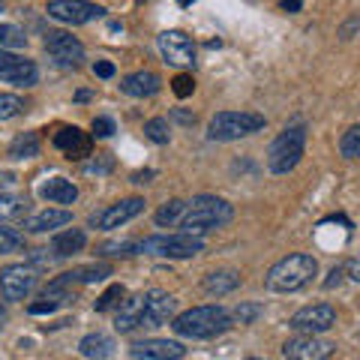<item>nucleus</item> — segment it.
I'll return each mask as SVG.
<instances>
[{
  "mask_svg": "<svg viewBox=\"0 0 360 360\" xmlns=\"http://www.w3.org/2000/svg\"><path fill=\"white\" fill-rule=\"evenodd\" d=\"M234 217V207L225 198L217 195H195L193 201H186V213L180 219V234H189V238H201L213 229H222L229 225Z\"/></svg>",
  "mask_w": 360,
  "mask_h": 360,
  "instance_id": "1",
  "label": "nucleus"
},
{
  "mask_svg": "<svg viewBox=\"0 0 360 360\" xmlns=\"http://www.w3.org/2000/svg\"><path fill=\"white\" fill-rule=\"evenodd\" d=\"M172 328L186 340H213L231 328V312L225 307H195L172 319Z\"/></svg>",
  "mask_w": 360,
  "mask_h": 360,
  "instance_id": "2",
  "label": "nucleus"
},
{
  "mask_svg": "<svg viewBox=\"0 0 360 360\" xmlns=\"http://www.w3.org/2000/svg\"><path fill=\"white\" fill-rule=\"evenodd\" d=\"M319 274V262L312 255H303V252H295V255H285L267 270V288L276 291V295H291V291H300L303 285L312 283V276Z\"/></svg>",
  "mask_w": 360,
  "mask_h": 360,
  "instance_id": "3",
  "label": "nucleus"
},
{
  "mask_svg": "<svg viewBox=\"0 0 360 360\" xmlns=\"http://www.w3.org/2000/svg\"><path fill=\"white\" fill-rule=\"evenodd\" d=\"M264 115L258 111H219L207 123V139L210 141H238L246 135H255L264 129Z\"/></svg>",
  "mask_w": 360,
  "mask_h": 360,
  "instance_id": "4",
  "label": "nucleus"
},
{
  "mask_svg": "<svg viewBox=\"0 0 360 360\" xmlns=\"http://www.w3.org/2000/svg\"><path fill=\"white\" fill-rule=\"evenodd\" d=\"M307 150V127H288L274 139L267 150V168L274 174H288Z\"/></svg>",
  "mask_w": 360,
  "mask_h": 360,
  "instance_id": "5",
  "label": "nucleus"
},
{
  "mask_svg": "<svg viewBox=\"0 0 360 360\" xmlns=\"http://www.w3.org/2000/svg\"><path fill=\"white\" fill-rule=\"evenodd\" d=\"M201 250H205L201 238H189V234H153L139 243V252L156 258H193Z\"/></svg>",
  "mask_w": 360,
  "mask_h": 360,
  "instance_id": "6",
  "label": "nucleus"
},
{
  "mask_svg": "<svg viewBox=\"0 0 360 360\" xmlns=\"http://www.w3.org/2000/svg\"><path fill=\"white\" fill-rule=\"evenodd\" d=\"M49 18L54 21H63V25H90V21L103 18L105 15V6L99 4H90V0H49Z\"/></svg>",
  "mask_w": 360,
  "mask_h": 360,
  "instance_id": "7",
  "label": "nucleus"
},
{
  "mask_svg": "<svg viewBox=\"0 0 360 360\" xmlns=\"http://www.w3.org/2000/svg\"><path fill=\"white\" fill-rule=\"evenodd\" d=\"M37 267L33 264H9L0 270V295L4 300L15 303V300H25L33 288H37Z\"/></svg>",
  "mask_w": 360,
  "mask_h": 360,
  "instance_id": "8",
  "label": "nucleus"
},
{
  "mask_svg": "<svg viewBox=\"0 0 360 360\" xmlns=\"http://www.w3.org/2000/svg\"><path fill=\"white\" fill-rule=\"evenodd\" d=\"M288 328L297 330V333H312L319 336L324 330L336 328V309L328 307V303H309V307L297 309L295 315L288 319Z\"/></svg>",
  "mask_w": 360,
  "mask_h": 360,
  "instance_id": "9",
  "label": "nucleus"
},
{
  "mask_svg": "<svg viewBox=\"0 0 360 360\" xmlns=\"http://www.w3.org/2000/svg\"><path fill=\"white\" fill-rule=\"evenodd\" d=\"M177 300L162 288H150L141 295V328H162L174 319Z\"/></svg>",
  "mask_w": 360,
  "mask_h": 360,
  "instance_id": "10",
  "label": "nucleus"
},
{
  "mask_svg": "<svg viewBox=\"0 0 360 360\" xmlns=\"http://www.w3.org/2000/svg\"><path fill=\"white\" fill-rule=\"evenodd\" d=\"M0 82L15 84V87H33L39 82V70H37V63L33 60L0 49Z\"/></svg>",
  "mask_w": 360,
  "mask_h": 360,
  "instance_id": "11",
  "label": "nucleus"
},
{
  "mask_svg": "<svg viewBox=\"0 0 360 360\" xmlns=\"http://www.w3.org/2000/svg\"><path fill=\"white\" fill-rule=\"evenodd\" d=\"M156 45H160V54L165 63H172V66H193L195 63V42H193V37H186L184 30L160 33Z\"/></svg>",
  "mask_w": 360,
  "mask_h": 360,
  "instance_id": "12",
  "label": "nucleus"
},
{
  "mask_svg": "<svg viewBox=\"0 0 360 360\" xmlns=\"http://www.w3.org/2000/svg\"><path fill=\"white\" fill-rule=\"evenodd\" d=\"M45 51H49V58L58 66H72V70L82 66L84 60V45L66 30H51L45 37Z\"/></svg>",
  "mask_w": 360,
  "mask_h": 360,
  "instance_id": "13",
  "label": "nucleus"
},
{
  "mask_svg": "<svg viewBox=\"0 0 360 360\" xmlns=\"http://www.w3.org/2000/svg\"><path fill=\"white\" fill-rule=\"evenodd\" d=\"M139 213H144V198H123L117 205H108L105 210H99L90 217V229H99V231H111V229H120L127 225L129 219H135Z\"/></svg>",
  "mask_w": 360,
  "mask_h": 360,
  "instance_id": "14",
  "label": "nucleus"
},
{
  "mask_svg": "<svg viewBox=\"0 0 360 360\" xmlns=\"http://www.w3.org/2000/svg\"><path fill=\"white\" fill-rule=\"evenodd\" d=\"M333 348L336 345L330 340H321V336H312V333H300L283 345V354H285V360H330Z\"/></svg>",
  "mask_w": 360,
  "mask_h": 360,
  "instance_id": "15",
  "label": "nucleus"
},
{
  "mask_svg": "<svg viewBox=\"0 0 360 360\" xmlns=\"http://www.w3.org/2000/svg\"><path fill=\"white\" fill-rule=\"evenodd\" d=\"M129 354L135 360H180L186 354V348L174 340H144V342H135L129 348Z\"/></svg>",
  "mask_w": 360,
  "mask_h": 360,
  "instance_id": "16",
  "label": "nucleus"
},
{
  "mask_svg": "<svg viewBox=\"0 0 360 360\" xmlns=\"http://www.w3.org/2000/svg\"><path fill=\"white\" fill-rule=\"evenodd\" d=\"M54 148L60 153H66L70 160H84L94 150V141H90V135L82 132L78 127H63L58 135H54Z\"/></svg>",
  "mask_w": 360,
  "mask_h": 360,
  "instance_id": "17",
  "label": "nucleus"
},
{
  "mask_svg": "<svg viewBox=\"0 0 360 360\" xmlns=\"http://www.w3.org/2000/svg\"><path fill=\"white\" fill-rule=\"evenodd\" d=\"M160 75L150 72V70H139V72H129L127 78L120 82V90L127 96H135V99H144V96H153V94H160Z\"/></svg>",
  "mask_w": 360,
  "mask_h": 360,
  "instance_id": "18",
  "label": "nucleus"
},
{
  "mask_svg": "<svg viewBox=\"0 0 360 360\" xmlns=\"http://www.w3.org/2000/svg\"><path fill=\"white\" fill-rule=\"evenodd\" d=\"M72 222V213L63 210V207H45L39 213H30V217L25 219V229L30 234H45L51 229H60V225H70Z\"/></svg>",
  "mask_w": 360,
  "mask_h": 360,
  "instance_id": "19",
  "label": "nucleus"
},
{
  "mask_svg": "<svg viewBox=\"0 0 360 360\" xmlns=\"http://www.w3.org/2000/svg\"><path fill=\"white\" fill-rule=\"evenodd\" d=\"M39 198L51 201V205H75L78 189H75L72 180L51 177V180H45V184H39Z\"/></svg>",
  "mask_w": 360,
  "mask_h": 360,
  "instance_id": "20",
  "label": "nucleus"
},
{
  "mask_svg": "<svg viewBox=\"0 0 360 360\" xmlns=\"http://www.w3.org/2000/svg\"><path fill=\"white\" fill-rule=\"evenodd\" d=\"M84 243H87V234H84L82 229H66V231H60V234H54L51 252H54V258H70V255H75V252H82Z\"/></svg>",
  "mask_w": 360,
  "mask_h": 360,
  "instance_id": "21",
  "label": "nucleus"
},
{
  "mask_svg": "<svg viewBox=\"0 0 360 360\" xmlns=\"http://www.w3.org/2000/svg\"><path fill=\"white\" fill-rule=\"evenodd\" d=\"M78 354L87 360H108L115 354V340L105 333H87L82 342H78Z\"/></svg>",
  "mask_w": 360,
  "mask_h": 360,
  "instance_id": "22",
  "label": "nucleus"
},
{
  "mask_svg": "<svg viewBox=\"0 0 360 360\" xmlns=\"http://www.w3.org/2000/svg\"><path fill=\"white\" fill-rule=\"evenodd\" d=\"M135 328H141V295L139 297H123L115 315V330L117 333H129Z\"/></svg>",
  "mask_w": 360,
  "mask_h": 360,
  "instance_id": "23",
  "label": "nucleus"
},
{
  "mask_svg": "<svg viewBox=\"0 0 360 360\" xmlns=\"http://www.w3.org/2000/svg\"><path fill=\"white\" fill-rule=\"evenodd\" d=\"M240 285V276L234 274V270H213V274H207L205 279H201V288L207 291V295H231L234 288Z\"/></svg>",
  "mask_w": 360,
  "mask_h": 360,
  "instance_id": "24",
  "label": "nucleus"
},
{
  "mask_svg": "<svg viewBox=\"0 0 360 360\" xmlns=\"http://www.w3.org/2000/svg\"><path fill=\"white\" fill-rule=\"evenodd\" d=\"M111 276V264H87V267H75L70 274H60L63 283L75 285H87V283H103V279Z\"/></svg>",
  "mask_w": 360,
  "mask_h": 360,
  "instance_id": "25",
  "label": "nucleus"
},
{
  "mask_svg": "<svg viewBox=\"0 0 360 360\" xmlns=\"http://www.w3.org/2000/svg\"><path fill=\"white\" fill-rule=\"evenodd\" d=\"M39 156V135L37 132H21L9 144V160H33Z\"/></svg>",
  "mask_w": 360,
  "mask_h": 360,
  "instance_id": "26",
  "label": "nucleus"
},
{
  "mask_svg": "<svg viewBox=\"0 0 360 360\" xmlns=\"http://www.w3.org/2000/svg\"><path fill=\"white\" fill-rule=\"evenodd\" d=\"M184 213H186V201L172 198V201H165V205L153 213V219H156V225H162V229H172V225H180Z\"/></svg>",
  "mask_w": 360,
  "mask_h": 360,
  "instance_id": "27",
  "label": "nucleus"
},
{
  "mask_svg": "<svg viewBox=\"0 0 360 360\" xmlns=\"http://www.w3.org/2000/svg\"><path fill=\"white\" fill-rule=\"evenodd\" d=\"M25 210H27L25 195H0V222L25 217Z\"/></svg>",
  "mask_w": 360,
  "mask_h": 360,
  "instance_id": "28",
  "label": "nucleus"
},
{
  "mask_svg": "<svg viewBox=\"0 0 360 360\" xmlns=\"http://www.w3.org/2000/svg\"><path fill=\"white\" fill-rule=\"evenodd\" d=\"M9 252H25V234L0 225V255H9Z\"/></svg>",
  "mask_w": 360,
  "mask_h": 360,
  "instance_id": "29",
  "label": "nucleus"
},
{
  "mask_svg": "<svg viewBox=\"0 0 360 360\" xmlns=\"http://www.w3.org/2000/svg\"><path fill=\"white\" fill-rule=\"evenodd\" d=\"M27 45V33L15 27V25H0V49H25Z\"/></svg>",
  "mask_w": 360,
  "mask_h": 360,
  "instance_id": "30",
  "label": "nucleus"
},
{
  "mask_svg": "<svg viewBox=\"0 0 360 360\" xmlns=\"http://www.w3.org/2000/svg\"><path fill=\"white\" fill-rule=\"evenodd\" d=\"M340 153L345 156V160H357V156H360V123H354L352 129L342 132V139H340Z\"/></svg>",
  "mask_w": 360,
  "mask_h": 360,
  "instance_id": "31",
  "label": "nucleus"
},
{
  "mask_svg": "<svg viewBox=\"0 0 360 360\" xmlns=\"http://www.w3.org/2000/svg\"><path fill=\"white\" fill-rule=\"evenodd\" d=\"M123 297H127V288H123V285H111V288L105 291V295H103V297H99V300L94 303V309H96V312L117 309L120 303H123Z\"/></svg>",
  "mask_w": 360,
  "mask_h": 360,
  "instance_id": "32",
  "label": "nucleus"
},
{
  "mask_svg": "<svg viewBox=\"0 0 360 360\" xmlns=\"http://www.w3.org/2000/svg\"><path fill=\"white\" fill-rule=\"evenodd\" d=\"M144 135L153 141V144H168V139H172V132H168V120L162 117H153L144 123Z\"/></svg>",
  "mask_w": 360,
  "mask_h": 360,
  "instance_id": "33",
  "label": "nucleus"
},
{
  "mask_svg": "<svg viewBox=\"0 0 360 360\" xmlns=\"http://www.w3.org/2000/svg\"><path fill=\"white\" fill-rule=\"evenodd\" d=\"M21 111H25V99H18L13 94H0V120L18 117Z\"/></svg>",
  "mask_w": 360,
  "mask_h": 360,
  "instance_id": "34",
  "label": "nucleus"
},
{
  "mask_svg": "<svg viewBox=\"0 0 360 360\" xmlns=\"http://www.w3.org/2000/svg\"><path fill=\"white\" fill-rule=\"evenodd\" d=\"M172 90H174V96L180 99H186V96H193V90H195V82H193V75H177L174 82H172Z\"/></svg>",
  "mask_w": 360,
  "mask_h": 360,
  "instance_id": "35",
  "label": "nucleus"
},
{
  "mask_svg": "<svg viewBox=\"0 0 360 360\" xmlns=\"http://www.w3.org/2000/svg\"><path fill=\"white\" fill-rule=\"evenodd\" d=\"M258 312H262V307H258V303H240V307L234 309V315H231V319H238L240 324H250V321L255 319Z\"/></svg>",
  "mask_w": 360,
  "mask_h": 360,
  "instance_id": "36",
  "label": "nucleus"
},
{
  "mask_svg": "<svg viewBox=\"0 0 360 360\" xmlns=\"http://www.w3.org/2000/svg\"><path fill=\"white\" fill-rule=\"evenodd\" d=\"M94 135L96 139H111V135H115V120L111 117H94Z\"/></svg>",
  "mask_w": 360,
  "mask_h": 360,
  "instance_id": "37",
  "label": "nucleus"
},
{
  "mask_svg": "<svg viewBox=\"0 0 360 360\" xmlns=\"http://www.w3.org/2000/svg\"><path fill=\"white\" fill-rule=\"evenodd\" d=\"M135 250H139V243H108L103 246V255H135Z\"/></svg>",
  "mask_w": 360,
  "mask_h": 360,
  "instance_id": "38",
  "label": "nucleus"
},
{
  "mask_svg": "<svg viewBox=\"0 0 360 360\" xmlns=\"http://www.w3.org/2000/svg\"><path fill=\"white\" fill-rule=\"evenodd\" d=\"M111 168H115V162H111V156H103V160L87 162V165H84V172H87V174H108Z\"/></svg>",
  "mask_w": 360,
  "mask_h": 360,
  "instance_id": "39",
  "label": "nucleus"
},
{
  "mask_svg": "<svg viewBox=\"0 0 360 360\" xmlns=\"http://www.w3.org/2000/svg\"><path fill=\"white\" fill-rule=\"evenodd\" d=\"M94 75L111 78V75H115V63H111V60H96V63H94Z\"/></svg>",
  "mask_w": 360,
  "mask_h": 360,
  "instance_id": "40",
  "label": "nucleus"
},
{
  "mask_svg": "<svg viewBox=\"0 0 360 360\" xmlns=\"http://www.w3.org/2000/svg\"><path fill=\"white\" fill-rule=\"evenodd\" d=\"M340 283H342V267H333V270H330V276L324 279V288H336Z\"/></svg>",
  "mask_w": 360,
  "mask_h": 360,
  "instance_id": "41",
  "label": "nucleus"
},
{
  "mask_svg": "<svg viewBox=\"0 0 360 360\" xmlns=\"http://www.w3.org/2000/svg\"><path fill=\"white\" fill-rule=\"evenodd\" d=\"M348 276H352L354 283H360V252L352 258V262H348Z\"/></svg>",
  "mask_w": 360,
  "mask_h": 360,
  "instance_id": "42",
  "label": "nucleus"
},
{
  "mask_svg": "<svg viewBox=\"0 0 360 360\" xmlns=\"http://www.w3.org/2000/svg\"><path fill=\"white\" fill-rule=\"evenodd\" d=\"M15 180H18V177H15L13 172H0V189H6V186H13V184H15Z\"/></svg>",
  "mask_w": 360,
  "mask_h": 360,
  "instance_id": "43",
  "label": "nucleus"
},
{
  "mask_svg": "<svg viewBox=\"0 0 360 360\" xmlns=\"http://www.w3.org/2000/svg\"><path fill=\"white\" fill-rule=\"evenodd\" d=\"M300 6H303V0H283V9H285V13H297Z\"/></svg>",
  "mask_w": 360,
  "mask_h": 360,
  "instance_id": "44",
  "label": "nucleus"
},
{
  "mask_svg": "<svg viewBox=\"0 0 360 360\" xmlns=\"http://www.w3.org/2000/svg\"><path fill=\"white\" fill-rule=\"evenodd\" d=\"M148 177H153V172H139V174H132V180H135V184H148Z\"/></svg>",
  "mask_w": 360,
  "mask_h": 360,
  "instance_id": "45",
  "label": "nucleus"
},
{
  "mask_svg": "<svg viewBox=\"0 0 360 360\" xmlns=\"http://www.w3.org/2000/svg\"><path fill=\"white\" fill-rule=\"evenodd\" d=\"M177 120H180V123H195V117H189L186 111H177Z\"/></svg>",
  "mask_w": 360,
  "mask_h": 360,
  "instance_id": "46",
  "label": "nucleus"
},
{
  "mask_svg": "<svg viewBox=\"0 0 360 360\" xmlns=\"http://www.w3.org/2000/svg\"><path fill=\"white\" fill-rule=\"evenodd\" d=\"M75 99H78V103H84V99H90V94H87V90H78Z\"/></svg>",
  "mask_w": 360,
  "mask_h": 360,
  "instance_id": "47",
  "label": "nucleus"
},
{
  "mask_svg": "<svg viewBox=\"0 0 360 360\" xmlns=\"http://www.w3.org/2000/svg\"><path fill=\"white\" fill-rule=\"evenodd\" d=\"M4 324H6V309H0V330H4Z\"/></svg>",
  "mask_w": 360,
  "mask_h": 360,
  "instance_id": "48",
  "label": "nucleus"
},
{
  "mask_svg": "<svg viewBox=\"0 0 360 360\" xmlns=\"http://www.w3.org/2000/svg\"><path fill=\"white\" fill-rule=\"evenodd\" d=\"M135 4H148V0H135Z\"/></svg>",
  "mask_w": 360,
  "mask_h": 360,
  "instance_id": "49",
  "label": "nucleus"
},
{
  "mask_svg": "<svg viewBox=\"0 0 360 360\" xmlns=\"http://www.w3.org/2000/svg\"><path fill=\"white\" fill-rule=\"evenodd\" d=\"M0 9H4V0H0Z\"/></svg>",
  "mask_w": 360,
  "mask_h": 360,
  "instance_id": "50",
  "label": "nucleus"
},
{
  "mask_svg": "<svg viewBox=\"0 0 360 360\" xmlns=\"http://www.w3.org/2000/svg\"><path fill=\"white\" fill-rule=\"evenodd\" d=\"M250 360H258V357H250Z\"/></svg>",
  "mask_w": 360,
  "mask_h": 360,
  "instance_id": "51",
  "label": "nucleus"
}]
</instances>
